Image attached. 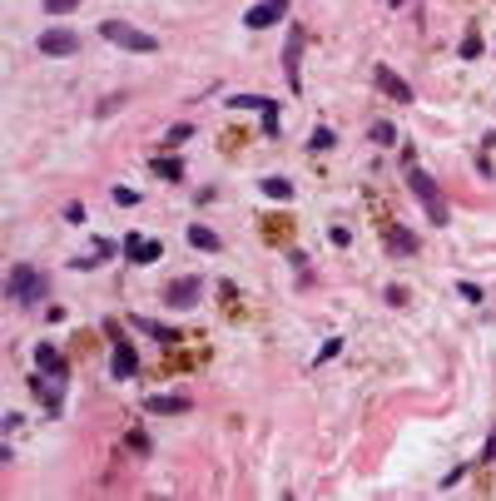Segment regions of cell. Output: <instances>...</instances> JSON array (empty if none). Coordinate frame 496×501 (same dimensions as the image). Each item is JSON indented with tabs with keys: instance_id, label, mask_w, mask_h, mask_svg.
<instances>
[{
	"instance_id": "6da1fadb",
	"label": "cell",
	"mask_w": 496,
	"mask_h": 501,
	"mask_svg": "<svg viewBox=\"0 0 496 501\" xmlns=\"http://www.w3.org/2000/svg\"><path fill=\"white\" fill-rule=\"evenodd\" d=\"M99 35H104L109 45H119V50H134V55H154V50H159V40L144 35V30H134L129 20H104Z\"/></svg>"
},
{
	"instance_id": "7a4b0ae2",
	"label": "cell",
	"mask_w": 496,
	"mask_h": 501,
	"mask_svg": "<svg viewBox=\"0 0 496 501\" xmlns=\"http://www.w3.org/2000/svg\"><path fill=\"white\" fill-rule=\"evenodd\" d=\"M5 298L10 303H40L45 298V273L30 268V263H15L10 268V283H5Z\"/></svg>"
},
{
	"instance_id": "3957f363",
	"label": "cell",
	"mask_w": 496,
	"mask_h": 501,
	"mask_svg": "<svg viewBox=\"0 0 496 501\" xmlns=\"http://www.w3.org/2000/svg\"><path fill=\"white\" fill-rule=\"evenodd\" d=\"M407 184H412V194L422 199V208H427L432 223H447V199H442V189L432 184V174H422L417 164H407Z\"/></svg>"
},
{
	"instance_id": "277c9868",
	"label": "cell",
	"mask_w": 496,
	"mask_h": 501,
	"mask_svg": "<svg viewBox=\"0 0 496 501\" xmlns=\"http://www.w3.org/2000/svg\"><path fill=\"white\" fill-rule=\"evenodd\" d=\"M75 50H80V35L75 30H60V25L55 30H40V55H55L60 60V55H75Z\"/></svg>"
},
{
	"instance_id": "5b68a950",
	"label": "cell",
	"mask_w": 496,
	"mask_h": 501,
	"mask_svg": "<svg viewBox=\"0 0 496 501\" xmlns=\"http://www.w3.org/2000/svg\"><path fill=\"white\" fill-rule=\"evenodd\" d=\"M283 10H288V0H258V5L243 15V25H248V30H268V25L283 20Z\"/></svg>"
},
{
	"instance_id": "8992f818",
	"label": "cell",
	"mask_w": 496,
	"mask_h": 501,
	"mask_svg": "<svg viewBox=\"0 0 496 501\" xmlns=\"http://www.w3.org/2000/svg\"><path fill=\"white\" fill-rule=\"evenodd\" d=\"M198 293H203V283H198V278H174V283L164 288V303H169V308H194Z\"/></svg>"
},
{
	"instance_id": "52a82bcc",
	"label": "cell",
	"mask_w": 496,
	"mask_h": 501,
	"mask_svg": "<svg viewBox=\"0 0 496 501\" xmlns=\"http://www.w3.org/2000/svg\"><path fill=\"white\" fill-rule=\"evenodd\" d=\"M159 253H164V248H159L154 238H139V233L124 238V258H129V263H159Z\"/></svg>"
},
{
	"instance_id": "ba28073f",
	"label": "cell",
	"mask_w": 496,
	"mask_h": 501,
	"mask_svg": "<svg viewBox=\"0 0 496 501\" xmlns=\"http://www.w3.org/2000/svg\"><path fill=\"white\" fill-rule=\"evenodd\" d=\"M298 55H303V30L288 35V50H283V75H288V85L303 90V75H298Z\"/></svg>"
},
{
	"instance_id": "9c48e42d",
	"label": "cell",
	"mask_w": 496,
	"mask_h": 501,
	"mask_svg": "<svg viewBox=\"0 0 496 501\" xmlns=\"http://www.w3.org/2000/svg\"><path fill=\"white\" fill-rule=\"evenodd\" d=\"M378 85H383V95H393L397 104H412V90H407V80H402V75H393L388 65H378Z\"/></svg>"
},
{
	"instance_id": "30bf717a",
	"label": "cell",
	"mask_w": 496,
	"mask_h": 501,
	"mask_svg": "<svg viewBox=\"0 0 496 501\" xmlns=\"http://www.w3.org/2000/svg\"><path fill=\"white\" fill-rule=\"evenodd\" d=\"M109 368H114V378H134V373H139V353L119 338V348H114V363H109Z\"/></svg>"
},
{
	"instance_id": "8fae6325",
	"label": "cell",
	"mask_w": 496,
	"mask_h": 501,
	"mask_svg": "<svg viewBox=\"0 0 496 501\" xmlns=\"http://www.w3.org/2000/svg\"><path fill=\"white\" fill-rule=\"evenodd\" d=\"M35 368H40V373H50V378H60V383H65V358H60V353H55V348H50V343H40V353H35Z\"/></svg>"
},
{
	"instance_id": "7c38bea8",
	"label": "cell",
	"mask_w": 496,
	"mask_h": 501,
	"mask_svg": "<svg viewBox=\"0 0 496 501\" xmlns=\"http://www.w3.org/2000/svg\"><path fill=\"white\" fill-rule=\"evenodd\" d=\"M144 407H149L154 417H174V412H189V398H159V393H154Z\"/></svg>"
},
{
	"instance_id": "4fadbf2b",
	"label": "cell",
	"mask_w": 496,
	"mask_h": 501,
	"mask_svg": "<svg viewBox=\"0 0 496 501\" xmlns=\"http://www.w3.org/2000/svg\"><path fill=\"white\" fill-rule=\"evenodd\" d=\"M189 243H194V248H203V253H218V233H213V228H203V223H194V228H189Z\"/></svg>"
},
{
	"instance_id": "5bb4252c",
	"label": "cell",
	"mask_w": 496,
	"mask_h": 501,
	"mask_svg": "<svg viewBox=\"0 0 496 501\" xmlns=\"http://www.w3.org/2000/svg\"><path fill=\"white\" fill-rule=\"evenodd\" d=\"M154 174L169 179V184H179V179H184V164H179L174 154H164V159H154Z\"/></svg>"
},
{
	"instance_id": "9a60e30c",
	"label": "cell",
	"mask_w": 496,
	"mask_h": 501,
	"mask_svg": "<svg viewBox=\"0 0 496 501\" xmlns=\"http://www.w3.org/2000/svg\"><path fill=\"white\" fill-rule=\"evenodd\" d=\"M258 189H263L268 199H278V203H288V199H293V184H288V179H278V174H273V179H263Z\"/></svg>"
},
{
	"instance_id": "2e32d148",
	"label": "cell",
	"mask_w": 496,
	"mask_h": 501,
	"mask_svg": "<svg viewBox=\"0 0 496 501\" xmlns=\"http://www.w3.org/2000/svg\"><path fill=\"white\" fill-rule=\"evenodd\" d=\"M388 248H393V253H412V248H417V238H412V233H402V228H393V233H388Z\"/></svg>"
},
{
	"instance_id": "e0dca14e",
	"label": "cell",
	"mask_w": 496,
	"mask_h": 501,
	"mask_svg": "<svg viewBox=\"0 0 496 501\" xmlns=\"http://www.w3.org/2000/svg\"><path fill=\"white\" fill-rule=\"evenodd\" d=\"M308 149H313V154L333 149V129H313V134H308Z\"/></svg>"
},
{
	"instance_id": "ac0fdd59",
	"label": "cell",
	"mask_w": 496,
	"mask_h": 501,
	"mask_svg": "<svg viewBox=\"0 0 496 501\" xmlns=\"http://www.w3.org/2000/svg\"><path fill=\"white\" fill-rule=\"evenodd\" d=\"M45 10L50 15H70V10H80V0H45Z\"/></svg>"
},
{
	"instance_id": "d6986e66",
	"label": "cell",
	"mask_w": 496,
	"mask_h": 501,
	"mask_svg": "<svg viewBox=\"0 0 496 501\" xmlns=\"http://www.w3.org/2000/svg\"><path fill=\"white\" fill-rule=\"evenodd\" d=\"M477 55H482V40L467 35V40H462V60H477Z\"/></svg>"
},
{
	"instance_id": "ffe728a7",
	"label": "cell",
	"mask_w": 496,
	"mask_h": 501,
	"mask_svg": "<svg viewBox=\"0 0 496 501\" xmlns=\"http://www.w3.org/2000/svg\"><path fill=\"white\" fill-rule=\"evenodd\" d=\"M268 104H273V100H253V95H238V100H233V109H268Z\"/></svg>"
},
{
	"instance_id": "44dd1931",
	"label": "cell",
	"mask_w": 496,
	"mask_h": 501,
	"mask_svg": "<svg viewBox=\"0 0 496 501\" xmlns=\"http://www.w3.org/2000/svg\"><path fill=\"white\" fill-rule=\"evenodd\" d=\"M373 139H378V144H393L397 129H393V124H373Z\"/></svg>"
},
{
	"instance_id": "7402d4cb",
	"label": "cell",
	"mask_w": 496,
	"mask_h": 501,
	"mask_svg": "<svg viewBox=\"0 0 496 501\" xmlns=\"http://www.w3.org/2000/svg\"><path fill=\"white\" fill-rule=\"evenodd\" d=\"M109 199H114V203H139V194H134V189H124V184H119V189H109Z\"/></svg>"
},
{
	"instance_id": "603a6c76",
	"label": "cell",
	"mask_w": 496,
	"mask_h": 501,
	"mask_svg": "<svg viewBox=\"0 0 496 501\" xmlns=\"http://www.w3.org/2000/svg\"><path fill=\"white\" fill-rule=\"evenodd\" d=\"M189 134H194V129H189V124H174V129H169V144H184V139H189Z\"/></svg>"
},
{
	"instance_id": "cb8c5ba5",
	"label": "cell",
	"mask_w": 496,
	"mask_h": 501,
	"mask_svg": "<svg viewBox=\"0 0 496 501\" xmlns=\"http://www.w3.org/2000/svg\"><path fill=\"white\" fill-rule=\"evenodd\" d=\"M65 218L70 223H85V203H65Z\"/></svg>"
},
{
	"instance_id": "d4e9b609",
	"label": "cell",
	"mask_w": 496,
	"mask_h": 501,
	"mask_svg": "<svg viewBox=\"0 0 496 501\" xmlns=\"http://www.w3.org/2000/svg\"><path fill=\"white\" fill-rule=\"evenodd\" d=\"M482 462H496V432H492V442H487V452H482Z\"/></svg>"
},
{
	"instance_id": "484cf974",
	"label": "cell",
	"mask_w": 496,
	"mask_h": 501,
	"mask_svg": "<svg viewBox=\"0 0 496 501\" xmlns=\"http://www.w3.org/2000/svg\"><path fill=\"white\" fill-rule=\"evenodd\" d=\"M388 5H402V0H388Z\"/></svg>"
}]
</instances>
